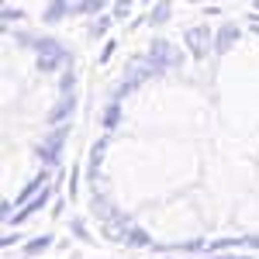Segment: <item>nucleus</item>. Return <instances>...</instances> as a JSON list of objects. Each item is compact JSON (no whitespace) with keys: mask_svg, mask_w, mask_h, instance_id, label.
<instances>
[]
</instances>
